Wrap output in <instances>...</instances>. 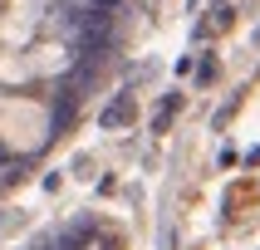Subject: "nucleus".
<instances>
[{
	"label": "nucleus",
	"mask_w": 260,
	"mask_h": 250,
	"mask_svg": "<svg viewBox=\"0 0 260 250\" xmlns=\"http://www.w3.org/2000/svg\"><path fill=\"white\" fill-rule=\"evenodd\" d=\"M0 132H5V142L10 147H35L44 137V108L40 103H0Z\"/></svg>",
	"instance_id": "obj_1"
},
{
	"label": "nucleus",
	"mask_w": 260,
	"mask_h": 250,
	"mask_svg": "<svg viewBox=\"0 0 260 250\" xmlns=\"http://www.w3.org/2000/svg\"><path fill=\"white\" fill-rule=\"evenodd\" d=\"M25 74H29V59H20L15 49H5V54H0V79H5V84H20Z\"/></svg>",
	"instance_id": "obj_2"
}]
</instances>
